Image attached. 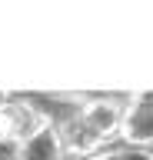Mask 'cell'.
<instances>
[{"label": "cell", "instance_id": "cell-1", "mask_svg": "<svg viewBox=\"0 0 153 160\" xmlns=\"http://www.w3.org/2000/svg\"><path fill=\"white\" fill-rule=\"evenodd\" d=\"M50 127V117L37 110L30 100H7L0 107V143H10L13 150Z\"/></svg>", "mask_w": 153, "mask_h": 160}, {"label": "cell", "instance_id": "cell-2", "mask_svg": "<svg viewBox=\"0 0 153 160\" xmlns=\"http://www.w3.org/2000/svg\"><path fill=\"white\" fill-rule=\"evenodd\" d=\"M123 117H127V100H110V97H93L87 103H80V110L73 113V120L87 133H93L100 143L113 133H120Z\"/></svg>", "mask_w": 153, "mask_h": 160}, {"label": "cell", "instance_id": "cell-3", "mask_svg": "<svg viewBox=\"0 0 153 160\" xmlns=\"http://www.w3.org/2000/svg\"><path fill=\"white\" fill-rule=\"evenodd\" d=\"M120 137L130 147L153 150V93L127 97V117H123Z\"/></svg>", "mask_w": 153, "mask_h": 160}, {"label": "cell", "instance_id": "cell-4", "mask_svg": "<svg viewBox=\"0 0 153 160\" xmlns=\"http://www.w3.org/2000/svg\"><path fill=\"white\" fill-rule=\"evenodd\" d=\"M63 153H67L63 150V137L50 123L43 133H37L33 140H27L23 147L13 150V160H63Z\"/></svg>", "mask_w": 153, "mask_h": 160}, {"label": "cell", "instance_id": "cell-5", "mask_svg": "<svg viewBox=\"0 0 153 160\" xmlns=\"http://www.w3.org/2000/svg\"><path fill=\"white\" fill-rule=\"evenodd\" d=\"M93 160H153V153L140 147H123V150H113V153H103V157H93Z\"/></svg>", "mask_w": 153, "mask_h": 160}]
</instances>
